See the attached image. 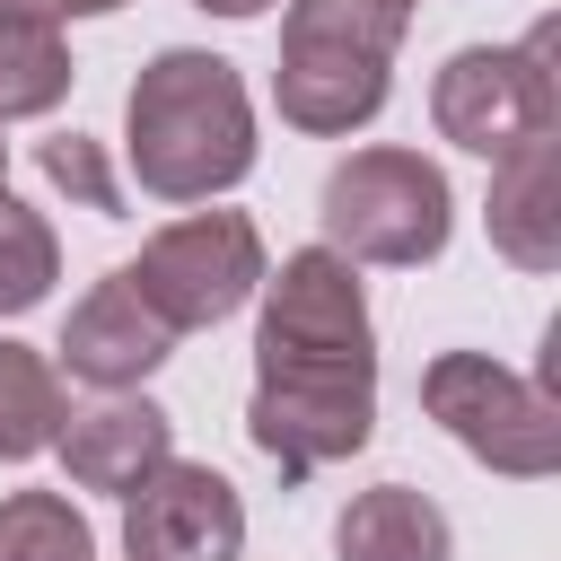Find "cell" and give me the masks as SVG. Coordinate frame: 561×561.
I'll return each instance as SVG.
<instances>
[{
	"label": "cell",
	"mask_w": 561,
	"mask_h": 561,
	"mask_svg": "<svg viewBox=\"0 0 561 561\" xmlns=\"http://www.w3.org/2000/svg\"><path fill=\"white\" fill-rule=\"evenodd\" d=\"M368 9H394V18H412V9H421V0H368Z\"/></svg>",
	"instance_id": "cell-21"
},
{
	"label": "cell",
	"mask_w": 561,
	"mask_h": 561,
	"mask_svg": "<svg viewBox=\"0 0 561 561\" xmlns=\"http://www.w3.org/2000/svg\"><path fill=\"white\" fill-rule=\"evenodd\" d=\"M245 430L280 465V482H307V473L359 456L377 430V351H359V359H254Z\"/></svg>",
	"instance_id": "cell-4"
},
{
	"label": "cell",
	"mask_w": 561,
	"mask_h": 561,
	"mask_svg": "<svg viewBox=\"0 0 561 561\" xmlns=\"http://www.w3.org/2000/svg\"><path fill=\"white\" fill-rule=\"evenodd\" d=\"M316 219H324V245L333 254L412 272V263H438L447 254L456 193H447V175L421 149H351L324 175V210Z\"/></svg>",
	"instance_id": "cell-3"
},
{
	"label": "cell",
	"mask_w": 561,
	"mask_h": 561,
	"mask_svg": "<svg viewBox=\"0 0 561 561\" xmlns=\"http://www.w3.org/2000/svg\"><path fill=\"white\" fill-rule=\"evenodd\" d=\"M167 351H175V333H167V324H158V307L131 289V272H105V280L70 307V333H61L70 377H88V386H105V394L140 386Z\"/></svg>",
	"instance_id": "cell-10"
},
{
	"label": "cell",
	"mask_w": 561,
	"mask_h": 561,
	"mask_svg": "<svg viewBox=\"0 0 561 561\" xmlns=\"http://www.w3.org/2000/svg\"><path fill=\"white\" fill-rule=\"evenodd\" d=\"M123 158H131V184L158 202H210V193L245 184L254 105H245L237 61L167 44L123 96Z\"/></svg>",
	"instance_id": "cell-1"
},
{
	"label": "cell",
	"mask_w": 561,
	"mask_h": 561,
	"mask_svg": "<svg viewBox=\"0 0 561 561\" xmlns=\"http://www.w3.org/2000/svg\"><path fill=\"white\" fill-rule=\"evenodd\" d=\"M430 123H438V140H456L473 158H508V149L561 131L552 26H535L526 44H465V53H447V70L430 79Z\"/></svg>",
	"instance_id": "cell-6"
},
{
	"label": "cell",
	"mask_w": 561,
	"mask_h": 561,
	"mask_svg": "<svg viewBox=\"0 0 561 561\" xmlns=\"http://www.w3.org/2000/svg\"><path fill=\"white\" fill-rule=\"evenodd\" d=\"M491 245L517 272H552L561 263V131L491 158Z\"/></svg>",
	"instance_id": "cell-12"
},
{
	"label": "cell",
	"mask_w": 561,
	"mask_h": 561,
	"mask_svg": "<svg viewBox=\"0 0 561 561\" xmlns=\"http://www.w3.org/2000/svg\"><path fill=\"white\" fill-rule=\"evenodd\" d=\"M412 18L368 9V0H289L280 18V70H272V105L289 131H359L377 123L386 88H394V44Z\"/></svg>",
	"instance_id": "cell-2"
},
{
	"label": "cell",
	"mask_w": 561,
	"mask_h": 561,
	"mask_svg": "<svg viewBox=\"0 0 561 561\" xmlns=\"http://www.w3.org/2000/svg\"><path fill=\"white\" fill-rule=\"evenodd\" d=\"M61 421H70V403H61V377H53V359L0 333V465H26V456H44V447L61 438Z\"/></svg>",
	"instance_id": "cell-15"
},
{
	"label": "cell",
	"mask_w": 561,
	"mask_h": 561,
	"mask_svg": "<svg viewBox=\"0 0 561 561\" xmlns=\"http://www.w3.org/2000/svg\"><path fill=\"white\" fill-rule=\"evenodd\" d=\"M53 447H61V465H70V482H79V491H114V500H123L140 473H158V465L175 456V421H167L149 394H131V386H123V394H105V403L70 412Z\"/></svg>",
	"instance_id": "cell-11"
},
{
	"label": "cell",
	"mask_w": 561,
	"mask_h": 561,
	"mask_svg": "<svg viewBox=\"0 0 561 561\" xmlns=\"http://www.w3.org/2000/svg\"><path fill=\"white\" fill-rule=\"evenodd\" d=\"M193 9H210V18H263V9H280V0H193Z\"/></svg>",
	"instance_id": "cell-20"
},
{
	"label": "cell",
	"mask_w": 561,
	"mask_h": 561,
	"mask_svg": "<svg viewBox=\"0 0 561 561\" xmlns=\"http://www.w3.org/2000/svg\"><path fill=\"white\" fill-rule=\"evenodd\" d=\"M53 280H61L53 219L0 193V316H26V307H44V289H53Z\"/></svg>",
	"instance_id": "cell-17"
},
{
	"label": "cell",
	"mask_w": 561,
	"mask_h": 561,
	"mask_svg": "<svg viewBox=\"0 0 561 561\" xmlns=\"http://www.w3.org/2000/svg\"><path fill=\"white\" fill-rule=\"evenodd\" d=\"M421 412H430L473 465H491V473H508V482H543V473L561 465V403H552L535 377L500 368L491 351H438V359L421 368Z\"/></svg>",
	"instance_id": "cell-5"
},
{
	"label": "cell",
	"mask_w": 561,
	"mask_h": 561,
	"mask_svg": "<svg viewBox=\"0 0 561 561\" xmlns=\"http://www.w3.org/2000/svg\"><path fill=\"white\" fill-rule=\"evenodd\" d=\"M70 96V44L53 18H26V9H0V123H26V114H53Z\"/></svg>",
	"instance_id": "cell-14"
},
{
	"label": "cell",
	"mask_w": 561,
	"mask_h": 561,
	"mask_svg": "<svg viewBox=\"0 0 561 561\" xmlns=\"http://www.w3.org/2000/svg\"><path fill=\"white\" fill-rule=\"evenodd\" d=\"M0 193H9V140H0Z\"/></svg>",
	"instance_id": "cell-22"
},
{
	"label": "cell",
	"mask_w": 561,
	"mask_h": 561,
	"mask_svg": "<svg viewBox=\"0 0 561 561\" xmlns=\"http://www.w3.org/2000/svg\"><path fill=\"white\" fill-rule=\"evenodd\" d=\"M44 175H53V193H70V202H79V210H96V219H114V210H123V184H114V167H105V149H96L88 131L44 140Z\"/></svg>",
	"instance_id": "cell-18"
},
{
	"label": "cell",
	"mask_w": 561,
	"mask_h": 561,
	"mask_svg": "<svg viewBox=\"0 0 561 561\" xmlns=\"http://www.w3.org/2000/svg\"><path fill=\"white\" fill-rule=\"evenodd\" d=\"M123 552L131 561H237L245 552V500L228 473L167 456L123 491Z\"/></svg>",
	"instance_id": "cell-9"
},
{
	"label": "cell",
	"mask_w": 561,
	"mask_h": 561,
	"mask_svg": "<svg viewBox=\"0 0 561 561\" xmlns=\"http://www.w3.org/2000/svg\"><path fill=\"white\" fill-rule=\"evenodd\" d=\"M333 552H342V561H447L456 535H447V508H438L430 491L377 482V491H359V500L342 508Z\"/></svg>",
	"instance_id": "cell-13"
},
{
	"label": "cell",
	"mask_w": 561,
	"mask_h": 561,
	"mask_svg": "<svg viewBox=\"0 0 561 561\" xmlns=\"http://www.w3.org/2000/svg\"><path fill=\"white\" fill-rule=\"evenodd\" d=\"M0 9H26V18H105V9H123V0H0Z\"/></svg>",
	"instance_id": "cell-19"
},
{
	"label": "cell",
	"mask_w": 561,
	"mask_h": 561,
	"mask_svg": "<svg viewBox=\"0 0 561 561\" xmlns=\"http://www.w3.org/2000/svg\"><path fill=\"white\" fill-rule=\"evenodd\" d=\"M368 342V298L351 254L333 245H298L280 254V272H263V324H254V359H359Z\"/></svg>",
	"instance_id": "cell-8"
},
{
	"label": "cell",
	"mask_w": 561,
	"mask_h": 561,
	"mask_svg": "<svg viewBox=\"0 0 561 561\" xmlns=\"http://www.w3.org/2000/svg\"><path fill=\"white\" fill-rule=\"evenodd\" d=\"M0 561H96V535L61 491H9L0 500Z\"/></svg>",
	"instance_id": "cell-16"
},
{
	"label": "cell",
	"mask_w": 561,
	"mask_h": 561,
	"mask_svg": "<svg viewBox=\"0 0 561 561\" xmlns=\"http://www.w3.org/2000/svg\"><path fill=\"white\" fill-rule=\"evenodd\" d=\"M123 272L158 307L167 333H202V324H228L263 289V228L245 210H193V219L158 228L140 245V263H123Z\"/></svg>",
	"instance_id": "cell-7"
}]
</instances>
